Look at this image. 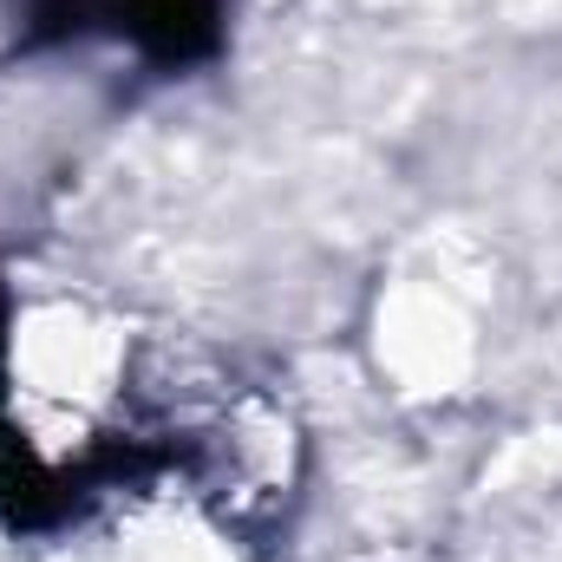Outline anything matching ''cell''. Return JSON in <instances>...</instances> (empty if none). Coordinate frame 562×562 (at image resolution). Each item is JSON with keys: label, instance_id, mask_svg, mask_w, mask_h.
<instances>
[{"label": "cell", "instance_id": "cell-1", "mask_svg": "<svg viewBox=\"0 0 562 562\" xmlns=\"http://www.w3.org/2000/svg\"><path fill=\"white\" fill-rule=\"evenodd\" d=\"M125 46L150 72H196L229 53V0H26L13 53Z\"/></svg>", "mask_w": 562, "mask_h": 562}, {"label": "cell", "instance_id": "cell-2", "mask_svg": "<svg viewBox=\"0 0 562 562\" xmlns=\"http://www.w3.org/2000/svg\"><path fill=\"white\" fill-rule=\"evenodd\" d=\"M7 327H13V294H7V276H0V386H7Z\"/></svg>", "mask_w": 562, "mask_h": 562}]
</instances>
